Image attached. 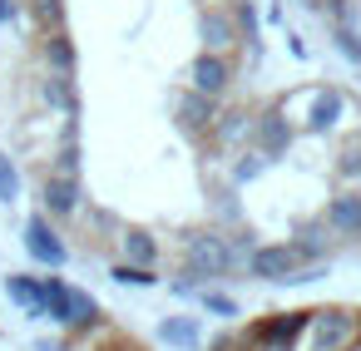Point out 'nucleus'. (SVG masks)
Masks as SVG:
<instances>
[{
    "label": "nucleus",
    "mask_w": 361,
    "mask_h": 351,
    "mask_svg": "<svg viewBox=\"0 0 361 351\" xmlns=\"http://www.w3.org/2000/svg\"><path fill=\"white\" fill-rule=\"evenodd\" d=\"M267 164H272V159H267V154H257V149L247 144V149L238 154V164H233V183H252V178H262V173H267Z\"/></svg>",
    "instance_id": "dca6fc26"
},
{
    "label": "nucleus",
    "mask_w": 361,
    "mask_h": 351,
    "mask_svg": "<svg viewBox=\"0 0 361 351\" xmlns=\"http://www.w3.org/2000/svg\"><path fill=\"white\" fill-rule=\"evenodd\" d=\"M292 104H302V124H307L312 134L331 129V124L341 119V109H346L341 90H331V85H317V90H307L302 99H292Z\"/></svg>",
    "instance_id": "39448f33"
},
{
    "label": "nucleus",
    "mask_w": 361,
    "mask_h": 351,
    "mask_svg": "<svg viewBox=\"0 0 361 351\" xmlns=\"http://www.w3.org/2000/svg\"><path fill=\"white\" fill-rule=\"evenodd\" d=\"M312 351H356L361 346V312L356 307H322L307 312Z\"/></svg>",
    "instance_id": "f257e3e1"
},
{
    "label": "nucleus",
    "mask_w": 361,
    "mask_h": 351,
    "mask_svg": "<svg viewBox=\"0 0 361 351\" xmlns=\"http://www.w3.org/2000/svg\"><path fill=\"white\" fill-rule=\"evenodd\" d=\"M198 40H203L208 55H228V50L238 45V25H233V16H228V11H203V20H198Z\"/></svg>",
    "instance_id": "6e6552de"
},
{
    "label": "nucleus",
    "mask_w": 361,
    "mask_h": 351,
    "mask_svg": "<svg viewBox=\"0 0 361 351\" xmlns=\"http://www.w3.org/2000/svg\"><path fill=\"white\" fill-rule=\"evenodd\" d=\"M297 267H302V252L292 242H267V247H252L247 252V272L257 282H292Z\"/></svg>",
    "instance_id": "7ed1b4c3"
},
{
    "label": "nucleus",
    "mask_w": 361,
    "mask_h": 351,
    "mask_svg": "<svg viewBox=\"0 0 361 351\" xmlns=\"http://www.w3.org/2000/svg\"><path fill=\"white\" fill-rule=\"evenodd\" d=\"M247 144H252L257 154H267V159L287 154V149H292V124H287V109H262V114L252 119Z\"/></svg>",
    "instance_id": "423d86ee"
},
{
    "label": "nucleus",
    "mask_w": 361,
    "mask_h": 351,
    "mask_svg": "<svg viewBox=\"0 0 361 351\" xmlns=\"http://www.w3.org/2000/svg\"><path fill=\"white\" fill-rule=\"evenodd\" d=\"M247 134H252V114H247V109L218 114V124H213V139H218V144H243Z\"/></svg>",
    "instance_id": "9b49d317"
},
{
    "label": "nucleus",
    "mask_w": 361,
    "mask_h": 351,
    "mask_svg": "<svg viewBox=\"0 0 361 351\" xmlns=\"http://www.w3.org/2000/svg\"><path fill=\"white\" fill-rule=\"evenodd\" d=\"M326 223H331V233L356 238V233H361V193H341V198H331V203H326Z\"/></svg>",
    "instance_id": "1a4fd4ad"
},
{
    "label": "nucleus",
    "mask_w": 361,
    "mask_h": 351,
    "mask_svg": "<svg viewBox=\"0 0 361 351\" xmlns=\"http://www.w3.org/2000/svg\"><path fill=\"white\" fill-rule=\"evenodd\" d=\"M188 80H193V90H198V94L223 99V94H228V85H233V65H228V55H208V50H203V55L193 60Z\"/></svg>",
    "instance_id": "0eeeda50"
},
{
    "label": "nucleus",
    "mask_w": 361,
    "mask_h": 351,
    "mask_svg": "<svg viewBox=\"0 0 361 351\" xmlns=\"http://www.w3.org/2000/svg\"><path fill=\"white\" fill-rule=\"evenodd\" d=\"M0 198H16V168H11V159H0Z\"/></svg>",
    "instance_id": "6ab92c4d"
},
{
    "label": "nucleus",
    "mask_w": 361,
    "mask_h": 351,
    "mask_svg": "<svg viewBox=\"0 0 361 351\" xmlns=\"http://www.w3.org/2000/svg\"><path fill=\"white\" fill-rule=\"evenodd\" d=\"M183 257H188V272H193L198 282L223 277V272L233 267V252H228V242H223L218 233H193L188 247H183Z\"/></svg>",
    "instance_id": "f03ea898"
},
{
    "label": "nucleus",
    "mask_w": 361,
    "mask_h": 351,
    "mask_svg": "<svg viewBox=\"0 0 361 351\" xmlns=\"http://www.w3.org/2000/svg\"><path fill=\"white\" fill-rule=\"evenodd\" d=\"M228 16L238 25V45H252V55H257V11H252V0H238Z\"/></svg>",
    "instance_id": "2eb2a0df"
},
{
    "label": "nucleus",
    "mask_w": 361,
    "mask_h": 351,
    "mask_svg": "<svg viewBox=\"0 0 361 351\" xmlns=\"http://www.w3.org/2000/svg\"><path fill=\"white\" fill-rule=\"evenodd\" d=\"M25 247H30L40 262H50V267H60V262H65V242L50 233V223H45V218H35V223L25 228Z\"/></svg>",
    "instance_id": "9d476101"
},
{
    "label": "nucleus",
    "mask_w": 361,
    "mask_h": 351,
    "mask_svg": "<svg viewBox=\"0 0 361 351\" xmlns=\"http://www.w3.org/2000/svg\"><path fill=\"white\" fill-rule=\"evenodd\" d=\"M114 282H124V287H154L159 277H154L149 267H134V262H119V267H114Z\"/></svg>",
    "instance_id": "f3484780"
},
{
    "label": "nucleus",
    "mask_w": 361,
    "mask_h": 351,
    "mask_svg": "<svg viewBox=\"0 0 361 351\" xmlns=\"http://www.w3.org/2000/svg\"><path fill=\"white\" fill-rule=\"evenodd\" d=\"M159 336H164L169 346L193 351V346H198V321H188V316H164V321H159Z\"/></svg>",
    "instance_id": "f8f14e48"
},
{
    "label": "nucleus",
    "mask_w": 361,
    "mask_h": 351,
    "mask_svg": "<svg viewBox=\"0 0 361 351\" xmlns=\"http://www.w3.org/2000/svg\"><path fill=\"white\" fill-rule=\"evenodd\" d=\"M198 297H203V307H208L213 316H238V302H233V297H223V292H208V287H203Z\"/></svg>",
    "instance_id": "a211bd4d"
},
{
    "label": "nucleus",
    "mask_w": 361,
    "mask_h": 351,
    "mask_svg": "<svg viewBox=\"0 0 361 351\" xmlns=\"http://www.w3.org/2000/svg\"><path fill=\"white\" fill-rule=\"evenodd\" d=\"M173 114H178V129H183V134L208 139L213 124H218V99H208V94H198V90H183V94H173Z\"/></svg>",
    "instance_id": "20e7f679"
},
{
    "label": "nucleus",
    "mask_w": 361,
    "mask_h": 351,
    "mask_svg": "<svg viewBox=\"0 0 361 351\" xmlns=\"http://www.w3.org/2000/svg\"><path fill=\"white\" fill-rule=\"evenodd\" d=\"M124 257L134 262V267H154V257H159V242L149 238V233H124Z\"/></svg>",
    "instance_id": "4468645a"
},
{
    "label": "nucleus",
    "mask_w": 361,
    "mask_h": 351,
    "mask_svg": "<svg viewBox=\"0 0 361 351\" xmlns=\"http://www.w3.org/2000/svg\"><path fill=\"white\" fill-rule=\"evenodd\" d=\"M45 203H50V213H70L75 208V178L70 173L45 178Z\"/></svg>",
    "instance_id": "ddd939ff"
}]
</instances>
